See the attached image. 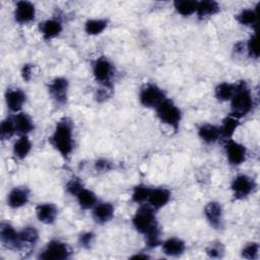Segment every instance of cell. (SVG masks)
<instances>
[{"instance_id": "obj_5", "label": "cell", "mask_w": 260, "mask_h": 260, "mask_svg": "<svg viewBox=\"0 0 260 260\" xmlns=\"http://www.w3.org/2000/svg\"><path fill=\"white\" fill-rule=\"evenodd\" d=\"M165 99L164 90L153 83L145 84L139 93V101L146 108H156Z\"/></svg>"}, {"instance_id": "obj_30", "label": "cell", "mask_w": 260, "mask_h": 260, "mask_svg": "<svg viewBox=\"0 0 260 260\" xmlns=\"http://www.w3.org/2000/svg\"><path fill=\"white\" fill-rule=\"evenodd\" d=\"M174 6L178 13L183 16H189L196 12L197 1L192 0H178L174 2Z\"/></svg>"}, {"instance_id": "obj_2", "label": "cell", "mask_w": 260, "mask_h": 260, "mask_svg": "<svg viewBox=\"0 0 260 260\" xmlns=\"http://www.w3.org/2000/svg\"><path fill=\"white\" fill-rule=\"evenodd\" d=\"M50 142L53 147L64 157L70 155L73 149V133L72 125L66 118L60 120L50 137Z\"/></svg>"}, {"instance_id": "obj_31", "label": "cell", "mask_w": 260, "mask_h": 260, "mask_svg": "<svg viewBox=\"0 0 260 260\" xmlns=\"http://www.w3.org/2000/svg\"><path fill=\"white\" fill-rule=\"evenodd\" d=\"M108 22L106 19H88L84 24V29L88 35L96 36L102 34L107 27Z\"/></svg>"}, {"instance_id": "obj_38", "label": "cell", "mask_w": 260, "mask_h": 260, "mask_svg": "<svg viewBox=\"0 0 260 260\" xmlns=\"http://www.w3.org/2000/svg\"><path fill=\"white\" fill-rule=\"evenodd\" d=\"M93 239H94V235L91 232L84 233L79 237V244L83 248H89L93 242Z\"/></svg>"}, {"instance_id": "obj_14", "label": "cell", "mask_w": 260, "mask_h": 260, "mask_svg": "<svg viewBox=\"0 0 260 260\" xmlns=\"http://www.w3.org/2000/svg\"><path fill=\"white\" fill-rule=\"evenodd\" d=\"M5 102L10 111L18 112L25 102V94L19 88H7L5 93Z\"/></svg>"}, {"instance_id": "obj_42", "label": "cell", "mask_w": 260, "mask_h": 260, "mask_svg": "<svg viewBox=\"0 0 260 260\" xmlns=\"http://www.w3.org/2000/svg\"><path fill=\"white\" fill-rule=\"evenodd\" d=\"M132 258H143V259H146V258H149V256H147V255H142V254H137V255H134V256H132Z\"/></svg>"}, {"instance_id": "obj_39", "label": "cell", "mask_w": 260, "mask_h": 260, "mask_svg": "<svg viewBox=\"0 0 260 260\" xmlns=\"http://www.w3.org/2000/svg\"><path fill=\"white\" fill-rule=\"evenodd\" d=\"M94 168L99 172H108L112 169V164L108 159H98L94 164Z\"/></svg>"}, {"instance_id": "obj_32", "label": "cell", "mask_w": 260, "mask_h": 260, "mask_svg": "<svg viewBox=\"0 0 260 260\" xmlns=\"http://www.w3.org/2000/svg\"><path fill=\"white\" fill-rule=\"evenodd\" d=\"M15 132H16V129H15L14 119L12 117H7L6 119H4L0 126V136L2 140L9 139Z\"/></svg>"}, {"instance_id": "obj_18", "label": "cell", "mask_w": 260, "mask_h": 260, "mask_svg": "<svg viewBox=\"0 0 260 260\" xmlns=\"http://www.w3.org/2000/svg\"><path fill=\"white\" fill-rule=\"evenodd\" d=\"M92 216L99 223L108 222L114 216V206L109 202L95 204L92 209Z\"/></svg>"}, {"instance_id": "obj_24", "label": "cell", "mask_w": 260, "mask_h": 260, "mask_svg": "<svg viewBox=\"0 0 260 260\" xmlns=\"http://www.w3.org/2000/svg\"><path fill=\"white\" fill-rule=\"evenodd\" d=\"M39 239V233L35 226H25L19 232L20 249L34 246Z\"/></svg>"}, {"instance_id": "obj_29", "label": "cell", "mask_w": 260, "mask_h": 260, "mask_svg": "<svg viewBox=\"0 0 260 260\" xmlns=\"http://www.w3.org/2000/svg\"><path fill=\"white\" fill-rule=\"evenodd\" d=\"M236 84L229 83V82H221L215 87V96L219 101H231L235 91H236Z\"/></svg>"}, {"instance_id": "obj_26", "label": "cell", "mask_w": 260, "mask_h": 260, "mask_svg": "<svg viewBox=\"0 0 260 260\" xmlns=\"http://www.w3.org/2000/svg\"><path fill=\"white\" fill-rule=\"evenodd\" d=\"M31 149V142L26 135H21L13 144V153L19 159H23Z\"/></svg>"}, {"instance_id": "obj_19", "label": "cell", "mask_w": 260, "mask_h": 260, "mask_svg": "<svg viewBox=\"0 0 260 260\" xmlns=\"http://www.w3.org/2000/svg\"><path fill=\"white\" fill-rule=\"evenodd\" d=\"M185 243L178 238H170L162 243V252L170 257H178L185 251Z\"/></svg>"}, {"instance_id": "obj_6", "label": "cell", "mask_w": 260, "mask_h": 260, "mask_svg": "<svg viewBox=\"0 0 260 260\" xmlns=\"http://www.w3.org/2000/svg\"><path fill=\"white\" fill-rule=\"evenodd\" d=\"M70 249L65 243L54 240L47 244L39 257L44 260H64L70 257Z\"/></svg>"}, {"instance_id": "obj_40", "label": "cell", "mask_w": 260, "mask_h": 260, "mask_svg": "<svg viewBox=\"0 0 260 260\" xmlns=\"http://www.w3.org/2000/svg\"><path fill=\"white\" fill-rule=\"evenodd\" d=\"M32 71H34V65L31 64H24L22 69H21V76L24 80L28 81L31 76H32Z\"/></svg>"}, {"instance_id": "obj_25", "label": "cell", "mask_w": 260, "mask_h": 260, "mask_svg": "<svg viewBox=\"0 0 260 260\" xmlns=\"http://www.w3.org/2000/svg\"><path fill=\"white\" fill-rule=\"evenodd\" d=\"M219 10V5L215 1L211 0H205V1H200L197 2V7H196V13L200 18H205L208 16H211L218 12Z\"/></svg>"}, {"instance_id": "obj_41", "label": "cell", "mask_w": 260, "mask_h": 260, "mask_svg": "<svg viewBox=\"0 0 260 260\" xmlns=\"http://www.w3.org/2000/svg\"><path fill=\"white\" fill-rule=\"evenodd\" d=\"M108 87H109V85H104V87L103 88H101L98 92H96V100L98 101H105L109 95H110V93H109V89H108Z\"/></svg>"}, {"instance_id": "obj_28", "label": "cell", "mask_w": 260, "mask_h": 260, "mask_svg": "<svg viewBox=\"0 0 260 260\" xmlns=\"http://www.w3.org/2000/svg\"><path fill=\"white\" fill-rule=\"evenodd\" d=\"M237 20L242 25L246 26H256L258 22V14L256 9L252 8H246L243 9L237 16Z\"/></svg>"}, {"instance_id": "obj_23", "label": "cell", "mask_w": 260, "mask_h": 260, "mask_svg": "<svg viewBox=\"0 0 260 260\" xmlns=\"http://www.w3.org/2000/svg\"><path fill=\"white\" fill-rule=\"evenodd\" d=\"M239 125H240V119L230 114L222 120V124L219 127L220 136L226 139H231L235 131L238 129Z\"/></svg>"}, {"instance_id": "obj_12", "label": "cell", "mask_w": 260, "mask_h": 260, "mask_svg": "<svg viewBox=\"0 0 260 260\" xmlns=\"http://www.w3.org/2000/svg\"><path fill=\"white\" fill-rule=\"evenodd\" d=\"M36 8L28 1H18L14 10V18L20 24H25L35 19Z\"/></svg>"}, {"instance_id": "obj_27", "label": "cell", "mask_w": 260, "mask_h": 260, "mask_svg": "<svg viewBox=\"0 0 260 260\" xmlns=\"http://www.w3.org/2000/svg\"><path fill=\"white\" fill-rule=\"evenodd\" d=\"M76 198H77V201H78V204L79 206L86 210V209H90V208H93V206L96 204V196L95 194L88 190V189H81L77 195H76Z\"/></svg>"}, {"instance_id": "obj_20", "label": "cell", "mask_w": 260, "mask_h": 260, "mask_svg": "<svg viewBox=\"0 0 260 260\" xmlns=\"http://www.w3.org/2000/svg\"><path fill=\"white\" fill-rule=\"evenodd\" d=\"M40 30L46 40H51L60 35L62 30V24L57 19H48L41 23Z\"/></svg>"}, {"instance_id": "obj_9", "label": "cell", "mask_w": 260, "mask_h": 260, "mask_svg": "<svg viewBox=\"0 0 260 260\" xmlns=\"http://www.w3.org/2000/svg\"><path fill=\"white\" fill-rule=\"evenodd\" d=\"M224 148L228 159L231 165L239 166L245 161L247 156V150L243 144L233 139H228Z\"/></svg>"}, {"instance_id": "obj_34", "label": "cell", "mask_w": 260, "mask_h": 260, "mask_svg": "<svg viewBox=\"0 0 260 260\" xmlns=\"http://www.w3.org/2000/svg\"><path fill=\"white\" fill-rule=\"evenodd\" d=\"M259 255V244L256 242H252L247 244L242 250V257L246 259H257Z\"/></svg>"}, {"instance_id": "obj_10", "label": "cell", "mask_w": 260, "mask_h": 260, "mask_svg": "<svg viewBox=\"0 0 260 260\" xmlns=\"http://www.w3.org/2000/svg\"><path fill=\"white\" fill-rule=\"evenodd\" d=\"M0 240L4 247L11 250H20L19 233L9 223L2 222L0 226Z\"/></svg>"}, {"instance_id": "obj_37", "label": "cell", "mask_w": 260, "mask_h": 260, "mask_svg": "<svg viewBox=\"0 0 260 260\" xmlns=\"http://www.w3.org/2000/svg\"><path fill=\"white\" fill-rule=\"evenodd\" d=\"M206 254L210 258H221L224 254L223 246L220 243L212 244L206 249Z\"/></svg>"}, {"instance_id": "obj_16", "label": "cell", "mask_w": 260, "mask_h": 260, "mask_svg": "<svg viewBox=\"0 0 260 260\" xmlns=\"http://www.w3.org/2000/svg\"><path fill=\"white\" fill-rule=\"evenodd\" d=\"M171 199V192L166 188H154L150 190L147 201L153 209H159L167 205Z\"/></svg>"}, {"instance_id": "obj_7", "label": "cell", "mask_w": 260, "mask_h": 260, "mask_svg": "<svg viewBox=\"0 0 260 260\" xmlns=\"http://www.w3.org/2000/svg\"><path fill=\"white\" fill-rule=\"evenodd\" d=\"M255 188V182L247 175L237 176L232 183V191L237 199H243L249 196Z\"/></svg>"}, {"instance_id": "obj_15", "label": "cell", "mask_w": 260, "mask_h": 260, "mask_svg": "<svg viewBox=\"0 0 260 260\" xmlns=\"http://www.w3.org/2000/svg\"><path fill=\"white\" fill-rule=\"evenodd\" d=\"M29 199V192L25 187L13 188L7 197V204L11 208H19L25 205Z\"/></svg>"}, {"instance_id": "obj_8", "label": "cell", "mask_w": 260, "mask_h": 260, "mask_svg": "<svg viewBox=\"0 0 260 260\" xmlns=\"http://www.w3.org/2000/svg\"><path fill=\"white\" fill-rule=\"evenodd\" d=\"M92 72L96 81L103 83L104 85H109V82L114 74V67L107 58L102 57L93 63Z\"/></svg>"}, {"instance_id": "obj_11", "label": "cell", "mask_w": 260, "mask_h": 260, "mask_svg": "<svg viewBox=\"0 0 260 260\" xmlns=\"http://www.w3.org/2000/svg\"><path fill=\"white\" fill-rule=\"evenodd\" d=\"M49 92L52 99L60 105H63L67 101L68 94V81L64 77H57L49 84Z\"/></svg>"}, {"instance_id": "obj_4", "label": "cell", "mask_w": 260, "mask_h": 260, "mask_svg": "<svg viewBox=\"0 0 260 260\" xmlns=\"http://www.w3.org/2000/svg\"><path fill=\"white\" fill-rule=\"evenodd\" d=\"M157 118L168 126L177 130L181 121V111L170 99H165L156 108Z\"/></svg>"}, {"instance_id": "obj_21", "label": "cell", "mask_w": 260, "mask_h": 260, "mask_svg": "<svg viewBox=\"0 0 260 260\" xmlns=\"http://www.w3.org/2000/svg\"><path fill=\"white\" fill-rule=\"evenodd\" d=\"M199 137L206 143H213L220 137L219 127L212 124H203L198 129Z\"/></svg>"}, {"instance_id": "obj_35", "label": "cell", "mask_w": 260, "mask_h": 260, "mask_svg": "<svg viewBox=\"0 0 260 260\" xmlns=\"http://www.w3.org/2000/svg\"><path fill=\"white\" fill-rule=\"evenodd\" d=\"M247 51L250 57L257 59L259 56V49H258V40L257 35L254 34L250 37L248 43H247Z\"/></svg>"}, {"instance_id": "obj_13", "label": "cell", "mask_w": 260, "mask_h": 260, "mask_svg": "<svg viewBox=\"0 0 260 260\" xmlns=\"http://www.w3.org/2000/svg\"><path fill=\"white\" fill-rule=\"evenodd\" d=\"M204 215L211 226L217 230L222 228V209L218 202L211 201L207 203L204 208Z\"/></svg>"}, {"instance_id": "obj_36", "label": "cell", "mask_w": 260, "mask_h": 260, "mask_svg": "<svg viewBox=\"0 0 260 260\" xmlns=\"http://www.w3.org/2000/svg\"><path fill=\"white\" fill-rule=\"evenodd\" d=\"M83 188H84V187H83V184H82V182H81L78 178H72L71 180L68 181V183H67V185H66V190H67V192H68L69 194H71V195H74V196H76L77 193H78L81 189H83Z\"/></svg>"}, {"instance_id": "obj_17", "label": "cell", "mask_w": 260, "mask_h": 260, "mask_svg": "<svg viewBox=\"0 0 260 260\" xmlns=\"http://www.w3.org/2000/svg\"><path fill=\"white\" fill-rule=\"evenodd\" d=\"M36 214L40 221L46 224H51L57 217V207L52 203L39 204L36 207Z\"/></svg>"}, {"instance_id": "obj_33", "label": "cell", "mask_w": 260, "mask_h": 260, "mask_svg": "<svg viewBox=\"0 0 260 260\" xmlns=\"http://www.w3.org/2000/svg\"><path fill=\"white\" fill-rule=\"evenodd\" d=\"M150 188L145 186V185H137L132 192V200L136 203H143L148 199L149 193H150Z\"/></svg>"}, {"instance_id": "obj_22", "label": "cell", "mask_w": 260, "mask_h": 260, "mask_svg": "<svg viewBox=\"0 0 260 260\" xmlns=\"http://www.w3.org/2000/svg\"><path fill=\"white\" fill-rule=\"evenodd\" d=\"M16 132L21 135H26L34 130V123L31 118L25 113H19L13 117Z\"/></svg>"}, {"instance_id": "obj_3", "label": "cell", "mask_w": 260, "mask_h": 260, "mask_svg": "<svg viewBox=\"0 0 260 260\" xmlns=\"http://www.w3.org/2000/svg\"><path fill=\"white\" fill-rule=\"evenodd\" d=\"M236 85V91L231 99V115L240 119L251 112L253 98L245 81H241Z\"/></svg>"}, {"instance_id": "obj_1", "label": "cell", "mask_w": 260, "mask_h": 260, "mask_svg": "<svg viewBox=\"0 0 260 260\" xmlns=\"http://www.w3.org/2000/svg\"><path fill=\"white\" fill-rule=\"evenodd\" d=\"M132 223L140 234L145 236L146 244L149 248L156 247L160 244L158 224L154 209L150 205H141L135 212Z\"/></svg>"}]
</instances>
